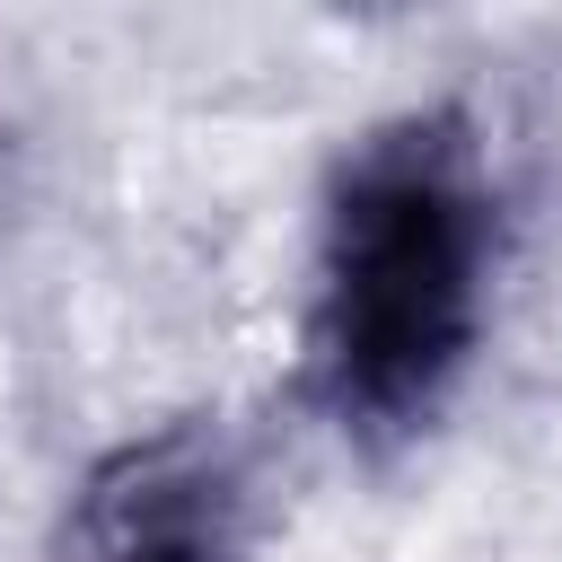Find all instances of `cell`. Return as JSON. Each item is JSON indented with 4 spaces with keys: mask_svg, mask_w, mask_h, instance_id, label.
I'll return each instance as SVG.
<instances>
[{
    "mask_svg": "<svg viewBox=\"0 0 562 562\" xmlns=\"http://www.w3.org/2000/svg\"><path fill=\"white\" fill-rule=\"evenodd\" d=\"M501 193L483 132L457 105L369 123L316 211L307 263V395L351 448L422 439L483 351Z\"/></svg>",
    "mask_w": 562,
    "mask_h": 562,
    "instance_id": "6da1fadb",
    "label": "cell"
},
{
    "mask_svg": "<svg viewBox=\"0 0 562 562\" xmlns=\"http://www.w3.org/2000/svg\"><path fill=\"white\" fill-rule=\"evenodd\" d=\"M263 501L228 422L184 413L114 439L61 501L44 562H255Z\"/></svg>",
    "mask_w": 562,
    "mask_h": 562,
    "instance_id": "7a4b0ae2",
    "label": "cell"
}]
</instances>
